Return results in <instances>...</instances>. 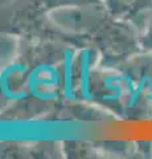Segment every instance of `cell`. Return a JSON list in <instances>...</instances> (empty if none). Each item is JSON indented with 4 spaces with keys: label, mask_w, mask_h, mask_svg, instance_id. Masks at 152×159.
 I'll list each match as a JSON object with an SVG mask.
<instances>
[{
    "label": "cell",
    "mask_w": 152,
    "mask_h": 159,
    "mask_svg": "<svg viewBox=\"0 0 152 159\" xmlns=\"http://www.w3.org/2000/svg\"><path fill=\"white\" fill-rule=\"evenodd\" d=\"M58 85H60V73L56 68L48 64L36 66L27 78V90L33 97H36L40 86L54 89Z\"/></svg>",
    "instance_id": "6da1fadb"
},
{
    "label": "cell",
    "mask_w": 152,
    "mask_h": 159,
    "mask_svg": "<svg viewBox=\"0 0 152 159\" xmlns=\"http://www.w3.org/2000/svg\"><path fill=\"white\" fill-rule=\"evenodd\" d=\"M63 97L67 101H76V92L73 85V52L66 49L63 53Z\"/></svg>",
    "instance_id": "7a4b0ae2"
},
{
    "label": "cell",
    "mask_w": 152,
    "mask_h": 159,
    "mask_svg": "<svg viewBox=\"0 0 152 159\" xmlns=\"http://www.w3.org/2000/svg\"><path fill=\"white\" fill-rule=\"evenodd\" d=\"M81 96L86 101H93L90 92V74H89V49L81 52V78H80Z\"/></svg>",
    "instance_id": "3957f363"
}]
</instances>
